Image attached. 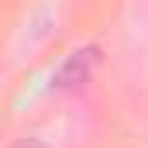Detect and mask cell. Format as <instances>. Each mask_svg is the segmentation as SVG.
<instances>
[{"mask_svg":"<svg viewBox=\"0 0 148 148\" xmlns=\"http://www.w3.org/2000/svg\"><path fill=\"white\" fill-rule=\"evenodd\" d=\"M100 62V48H76L73 55L62 59V66L55 69V86L59 90H79L93 79V69Z\"/></svg>","mask_w":148,"mask_h":148,"instance_id":"1","label":"cell"}]
</instances>
